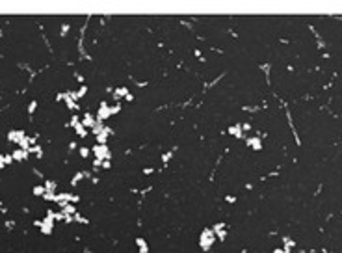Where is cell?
I'll return each mask as SVG.
<instances>
[{"label": "cell", "instance_id": "1", "mask_svg": "<svg viewBox=\"0 0 342 253\" xmlns=\"http://www.w3.org/2000/svg\"><path fill=\"white\" fill-rule=\"evenodd\" d=\"M24 138V132H20V130H13V132H9V140H23Z\"/></svg>", "mask_w": 342, "mask_h": 253}, {"label": "cell", "instance_id": "3", "mask_svg": "<svg viewBox=\"0 0 342 253\" xmlns=\"http://www.w3.org/2000/svg\"><path fill=\"white\" fill-rule=\"evenodd\" d=\"M34 108H36V101H32V102H30V108H28V110L34 112Z\"/></svg>", "mask_w": 342, "mask_h": 253}, {"label": "cell", "instance_id": "2", "mask_svg": "<svg viewBox=\"0 0 342 253\" xmlns=\"http://www.w3.org/2000/svg\"><path fill=\"white\" fill-rule=\"evenodd\" d=\"M13 156H15L17 160H20V158H24V156H26V151H20V149H19V151L13 153Z\"/></svg>", "mask_w": 342, "mask_h": 253}]
</instances>
